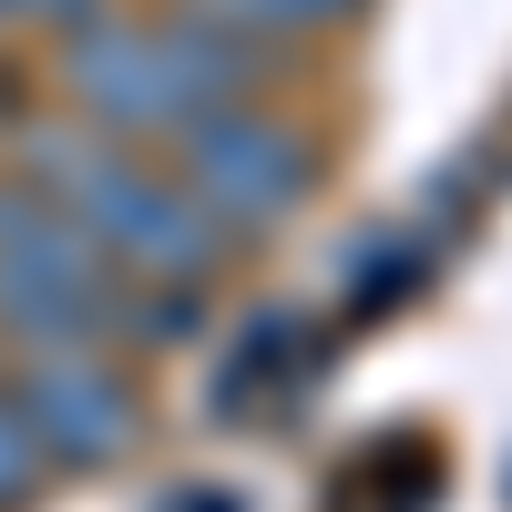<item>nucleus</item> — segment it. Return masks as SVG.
<instances>
[{
    "instance_id": "obj_6",
    "label": "nucleus",
    "mask_w": 512,
    "mask_h": 512,
    "mask_svg": "<svg viewBox=\"0 0 512 512\" xmlns=\"http://www.w3.org/2000/svg\"><path fill=\"white\" fill-rule=\"evenodd\" d=\"M195 11H216V21H236V31H256V41H318V31H338V21H359L369 0H195Z\"/></svg>"
},
{
    "instance_id": "obj_7",
    "label": "nucleus",
    "mask_w": 512,
    "mask_h": 512,
    "mask_svg": "<svg viewBox=\"0 0 512 512\" xmlns=\"http://www.w3.org/2000/svg\"><path fill=\"white\" fill-rule=\"evenodd\" d=\"M41 482H52V461H41V441L21 431V410H11V359H0V512H31Z\"/></svg>"
},
{
    "instance_id": "obj_5",
    "label": "nucleus",
    "mask_w": 512,
    "mask_h": 512,
    "mask_svg": "<svg viewBox=\"0 0 512 512\" xmlns=\"http://www.w3.org/2000/svg\"><path fill=\"white\" fill-rule=\"evenodd\" d=\"M11 410L52 472H113L144 441V390L123 349H11Z\"/></svg>"
},
{
    "instance_id": "obj_3",
    "label": "nucleus",
    "mask_w": 512,
    "mask_h": 512,
    "mask_svg": "<svg viewBox=\"0 0 512 512\" xmlns=\"http://www.w3.org/2000/svg\"><path fill=\"white\" fill-rule=\"evenodd\" d=\"M123 338H134V277L72 226L62 195H41L21 164H0V359L123 349Z\"/></svg>"
},
{
    "instance_id": "obj_4",
    "label": "nucleus",
    "mask_w": 512,
    "mask_h": 512,
    "mask_svg": "<svg viewBox=\"0 0 512 512\" xmlns=\"http://www.w3.org/2000/svg\"><path fill=\"white\" fill-rule=\"evenodd\" d=\"M164 164H175V185L205 205V216L236 236H277L308 216V195H318V134L308 123H287L267 103H216V113H195L175 144H164Z\"/></svg>"
},
{
    "instance_id": "obj_8",
    "label": "nucleus",
    "mask_w": 512,
    "mask_h": 512,
    "mask_svg": "<svg viewBox=\"0 0 512 512\" xmlns=\"http://www.w3.org/2000/svg\"><path fill=\"white\" fill-rule=\"evenodd\" d=\"M103 0H0V31H41V41H62L72 21H93Z\"/></svg>"
},
{
    "instance_id": "obj_2",
    "label": "nucleus",
    "mask_w": 512,
    "mask_h": 512,
    "mask_svg": "<svg viewBox=\"0 0 512 512\" xmlns=\"http://www.w3.org/2000/svg\"><path fill=\"white\" fill-rule=\"evenodd\" d=\"M11 164L41 195H62L72 226L93 236L134 287H195L205 297V277L226 267V226L175 185V164H164L154 144L93 134L82 113H41V123L11 134Z\"/></svg>"
},
{
    "instance_id": "obj_1",
    "label": "nucleus",
    "mask_w": 512,
    "mask_h": 512,
    "mask_svg": "<svg viewBox=\"0 0 512 512\" xmlns=\"http://www.w3.org/2000/svg\"><path fill=\"white\" fill-rule=\"evenodd\" d=\"M277 72V41H256L195 0H164V11H103L72 21L52 41V82H62V113H82L93 134H123V144H175L195 113L216 103H256Z\"/></svg>"
}]
</instances>
